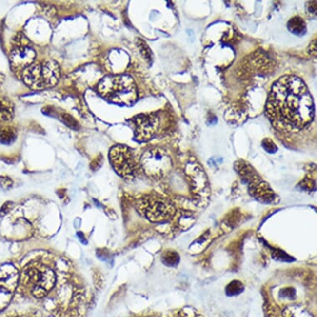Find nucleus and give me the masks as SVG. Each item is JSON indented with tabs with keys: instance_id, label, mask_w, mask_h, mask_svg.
Wrapping results in <instances>:
<instances>
[{
	"instance_id": "obj_11",
	"label": "nucleus",
	"mask_w": 317,
	"mask_h": 317,
	"mask_svg": "<svg viewBox=\"0 0 317 317\" xmlns=\"http://www.w3.org/2000/svg\"><path fill=\"white\" fill-rule=\"evenodd\" d=\"M135 139L139 142L148 141L152 139L160 128L161 119L156 113L139 115L134 117Z\"/></svg>"
},
{
	"instance_id": "obj_26",
	"label": "nucleus",
	"mask_w": 317,
	"mask_h": 317,
	"mask_svg": "<svg viewBox=\"0 0 317 317\" xmlns=\"http://www.w3.org/2000/svg\"><path fill=\"white\" fill-rule=\"evenodd\" d=\"M309 4L311 5H308V10L310 13H314L316 14L317 13V10H314V9H317V1H313V2H309Z\"/></svg>"
},
{
	"instance_id": "obj_18",
	"label": "nucleus",
	"mask_w": 317,
	"mask_h": 317,
	"mask_svg": "<svg viewBox=\"0 0 317 317\" xmlns=\"http://www.w3.org/2000/svg\"><path fill=\"white\" fill-rule=\"evenodd\" d=\"M137 47H139L142 56L144 57L145 60L150 63L152 61L153 57H152V53L150 51V47H148L147 43H145V41H143L141 39H137Z\"/></svg>"
},
{
	"instance_id": "obj_28",
	"label": "nucleus",
	"mask_w": 317,
	"mask_h": 317,
	"mask_svg": "<svg viewBox=\"0 0 317 317\" xmlns=\"http://www.w3.org/2000/svg\"><path fill=\"white\" fill-rule=\"evenodd\" d=\"M3 80H4V76H3L2 73H0V85L3 83Z\"/></svg>"
},
{
	"instance_id": "obj_25",
	"label": "nucleus",
	"mask_w": 317,
	"mask_h": 317,
	"mask_svg": "<svg viewBox=\"0 0 317 317\" xmlns=\"http://www.w3.org/2000/svg\"><path fill=\"white\" fill-rule=\"evenodd\" d=\"M101 163H102V158L101 157H98V158H96L94 161L92 163V164H93V165H92V170H96L99 169L100 165H101Z\"/></svg>"
},
{
	"instance_id": "obj_2",
	"label": "nucleus",
	"mask_w": 317,
	"mask_h": 317,
	"mask_svg": "<svg viewBox=\"0 0 317 317\" xmlns=\"http://www.w3.org/2000/svg\"><path fill=\"white\" fill-rule=\"evenodd\" d=\"M100 96L111 102L131 106L137 100V89L133 78L128 75L109 76L98 86Z\"/></svg>"
},
{
	"instance_id": "obj_15",
	"label": "nucleus",
	"mask_w": 317,
	"mask_h": 317,
	"mask_svg": "<svg viewBox=\"0 0 317 317\" xmlns=\"http://www.w3.org/2000/svg\"><path fill=\"white\" fill-rule=\"evenodd\" d=\"M161 261L165 266L176 267L179 263L180 257L176 251L169 250L164 252L161 257Z\"/></svg>"
},
{
	"instance_id": "obj_8",
	"label": "nucleus",
	"mask_w": 317,
	"mask_h": 317,
	"mask_svg": "<svg viewBox=\"0 0 317 317\" xmlns=\"http://www.w3.org/2000/svg\"><path fill=\"white\" fill-rule=\"evenodd\" d=\"M109 158L112 167L119 176L127 179L134 178L137 164L130 148L125 145H116L110 150Z\"/></svg>"
},
{
	"instance_id": "obj_9",
	"label": "nucleus",
	"mask_w": 317,
	"mask_h": 317,
	"mask_svg": "<svg viewBox=\"0 0 317 317\" xmlns=\"http://www.w3.org/2000/svg\"><path fill=\"white\" fill-rule=\"evenodd\" d=\"M28 39L20 34L14 39L9 61L12 69L15 72H23L24 69L34 63L36 57L35 51L28 45Z\"/></svg>"
},
{
	"instance_id": "obj_10",
	"label": "nucleus",
	"mask_w": 317,
	"mask_h": 317,
	"mask_svg": "<svg viewBox=\"0 0 317 317\" xmlns=\"http://www.w3.org/2000/svg\"><path fill=\"white\" fill-rule=\"evenodd\" d=\"M20 274L10 263L0 265V312L9 306L17 288Z\"/></svg>"
},
{
	"instance_id": "obj_7",
	"label": "nucleus",
	"mask_w": 317,
	"mask_h": 317,
	"mask_svg": "<svg viewBox=\"0 0 317 317\" xmlns=\"http://www.w3.org/2000/svg\"><path fill=\"white\" fill-rule=\"evenodd\" d=\"M142 169L148 176L162 178L167 176L172 169L170 156L161 148H152L145 151L140 158Z\"/></svg>"
},
{
	"instance_id": "obj_14",
	"label": "nucleus",
	"mask_w": 317,
	"mask_h": 317,
	"mask_svg": "<svg viewBox=\"0 0 317 317\" xmlns=\"http://www.w3.org/2000/svg\"><path fill=\"white\" fill-rule=\"evenodd\" d=\"M287 28L291 33L296 34V35L300 36V35L306 34V22L304 21L303 19H301L299 16L292 18L287 23Z\"/></svg>"
},
{
	"instance_id": "obj_13",
	"label": "nucleus",
	"mask_w": 317,
	"mask_h": 317,
	"mask_svg": "<svg viewBox=\"0 0 317 317\" xmlns=\"http://www.w3.org/2000/svg\"><path fill=\"white\" fill-rule=\"evenodd\" d=\"M14 115V104L7 98H0V121L9 122L13 119Z\"/></svg>"
},
{
	"instance_id": "obj_20",
	"label": "nucleus",
	"mask_w": 317,
	"mask_h": 317,
	"mask_svg": "<svg viewBox=\"0 0 317 317\" xmlns=\"http://www.w3.org/2000/svg\"><path fill=\"white\" fill-rule=\"evenodd\" d=\"M273 253H274V254H273L274 258L277 259V260L284 261H292L291 257L288 256L287 253H283L282 251L278 250V249H277V251H274Z\"/></svg>"
},
{
	"instance_id": "obj_17",
	"label": "nucleus",
	"mask_w": 317,
	"mask_h": 317,
	"mask_svg": "<svg viewBox=\"0 0 317 317\" xmlns=\"http://www.w3.org/2000/svg\"><path fill=\"white\" fill-rule=\"evenodd\" d=\"M243 290H244L243 284L241 281L234 280L226 287V295L228 296V297L239 295L243 292Z\"/></svg>"
},
{
	"instance_id": "obj_27",
	"label": "nucleus",
	"mask_w": 317,
	"mask_h": 317,
	"mask_svg": "<svg viewBox=\"0 0 317 317\" xmlns=\"http://www.w3.org/2000/svg\"><path fill=\"white\" fill-rule=\"evenodd\" d=\"M78 237H79V240H80L84 245L87 244V241H86V238H85L84 234H82V233H81V232H80V233H78Z\"/></svg>"
},
{
	"instance_id": "obj_21",
	"label": "nucleus",
	"mask_w": 317,
	"mask_h": 317,
	"mask_svg": "<svg viewBox=\"0 0 317 317\" xmlns=\"http://www.w3.org/2000/svg\"><path fill=\"white\" fill-rule=\"evenodd\" d=\"M13 180L9 177L7 176H1L0 177V186L4 189H11L13 186Z\"/></svg>"
},
{
	"instance_id": "obj_4",
	"label": "nucleus",
	"mask_w": 317,
	"mask_h": 317,
	"mask_svg": "<svg viewBox=\"0 0 317 317\" xmlns=\"http://www.w3.org/2000/svg\"><path fill=\"white\" fill-rule=\"evenodd\" d=\"M22 80L33 90L50 88L59 82L61 78L59 65L53 60L30 65L22 73Z\"/></svg>"
},
{
	"instance_id": "obj_1",
	"label": "nucleus",
	"mask_w": 317,
	"mask_h": 317,
	"mask_svg": "<svg viewBox=\"0 0 317 317\" xmlns=\"http://www.w3.org/2000/svg\"><path fill=\"white\" fill-rule=\"evenodd\" d=\"M266 111L274 127L297 132L312 122L314 103L304 81L296 76L287 75L273 85Z\"/></svg>"
},
{
	"instance_id": "obj_5",
	"label": "nucleus",
	"mask_w": 317,
	"mask_h": 317,
	"mask_svg": "<svg viewBox=\"0 0 317 317\" xmlns=\"http://www.w3.org/2000/svg\"><path fill=\"white\" fill-rule=\"evenodd\" d=\"M136 208L139 214L152 223L168 222L176 215V208L166 198L148 195L137 201Z\"/></svg>"
},
{
	"instance_id": "obj_12",
	"label": "nucleus",
	"mask_w": 317,
	"mask_h": 317,
	"mask_svg": "<svg viewBox=\"0 0 317 317\" xmlns=\"http://www.w3.org/2000/svg\"><path fill=\"white\" fill-rule=\"evenodd\" d=\"M187 174L191 179L192 192L195 197L203 200L209 197V188L205 173L196 164H190L187 168Z\"/></svg>"
},
{
	"instance_id": "obj_19",
	"label": "nucleus",
	"mask_w": 317,
	"mask_h": 317,
	"mask_svg": "<svg viewBox=\"0 0 317 317\" xmlns=\"http://www.w3.org/2000/svg\"><path fill=\"white\" fill-rule=\"evenodd\" d=\"M262 147L264 148V150L270 154L275 153L276 151L277 150V147L274 141L269 138H266L262 140Z\"/></svg>"
},
{
	"instance_id": "obj_16",
	"label": "nucleus",
	"mask_w": 317,
	"mask_h": 317,
	"mask_svg": "<svg viewBox=\"0 0 317 317\" xmlns=\"http://www.w3.org/2000/svg\"><path fill=\"white\" fill-rule=\"evenodd\" d=\"M16 131L12 127H6L0 131V143L3 145H9L16 139Z\"/></svg>"
},
{
	"instance_id": "obj_22",
	"label": "nucleus",
	"mask_w": 317,
	"mask_h": 317,
	"mask_svg": "<svg viewBox=\"0 0 317 317\" xmlns=\"http://www.w3.org/2000/svg\"><path fill=\"white\" fill-rule=\"evenodd\" d=\"M62 119H63V121L67 124V125H68L70 127H72V128L75 129L76 125H78V123L76 122V120L73 119V117L69 116V115H62Z\"/></svg>"
},
{
	"instance_id": "obj_24",
	"label": "nucleus",
	"mask_w": 317,
	"mask_h": 317,
	"mask_svg": "<svg viewBox=\"0 0 317 317\" xmlns=\"http://www.w3.org/2000/svg\"><path fill=\"white\" fill-rule=\"evenodd\" d=\"M309 53L312 56H317V39H314L313 42L309 46Z\"/></svg>"
},
{
	"instance_id": "obj_6",
	"label": "nucleus",
	"mask_w": 317,
	"mask_h": 317,
	"mask_svg": "<svg viewBox=\"0 0 317 317\" xmlns=\"http://www.w3.org/2000/svg\"><path fill=\"white\" fill-rule=\"evenodd\" d=\"M235 169L239 174L245 183L248 184V191L257 200L262 203L270 204L275 200V193L271 189L267 182H265L250 164L247 162L238 161L235 163Z\"/></svg>"
},
{
	"instance_id": "obj_23",
	"label": "nucleus",
	"mask_w": 317,
	"mask_h": 317,
	"mask_svg": "<svg viewBox=\"0 0 317 317\" xmlns=\"http://www.w3.org/2000/svg\"><path fill=\"white\" fill-rule=\"evenodd\" d=\"M11 207L12 203H10V202L4 203L3 207L0 209V216L3 217L4 215H7L9 213V210H10V209H11Z\"/></svg>"
},
{
	"instance_id": "obj_3",
	"label": "nucleus",
	"mask_w": 317,
	"mask_h": 317,
	"mask_svg": "<svg viewBox=\"0 0 317 317\" xmlns=\"http://www.w3.org/2000/svg\"><path fill=\"white\" fill-rule=\"evenodd\" d=\"M20 280L21 284L29 289L33 296L37 298H42L54 287L56 275L48 265L35 261L26 266Z\"/></svg>"
}]
</instances>
